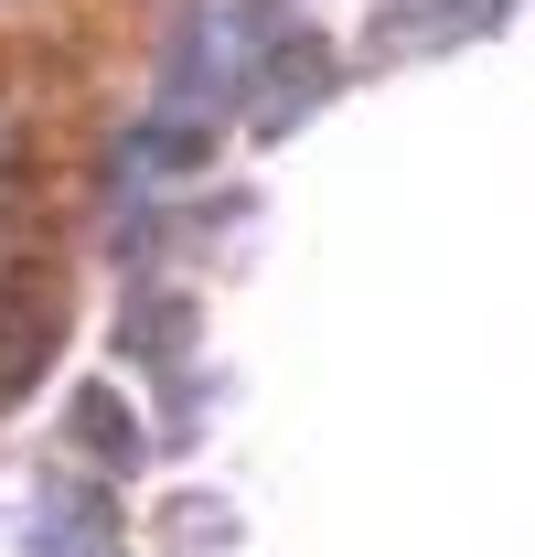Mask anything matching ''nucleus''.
<instances>
[{
  "mask_svg": "<svg viewBox=\"0 0 535 557\" xmlns=\"http://www.w3.org/2000/svg\"><path fill=\"white\" fill-rule=\"evenodd\" d=\"M65 429H75V450H97L108 472H139V418L119 408L108 386H86V397H75V408H65Z\"/></svg>",
  "mask_w": 535,
  "mask_h": 557,
  "instance_id": "obj_1",
  "label": "nucleus"
},
{
  "mask_svg": "<svg viewBox=\"0 0 535 557\" xmlns=\"http://www.w3.org/2000/svg\"><path fill=\"white\" fill-rule=\"evenodd\" d=\"M119 344H129V354H172V344H183V300H150V311H139Z\"/></svg>",
  "mask_w": 535,
  "mask_h": 557,
  "instance_id": "obj_2",
  "label": "nucleus"
}]
</instances>
